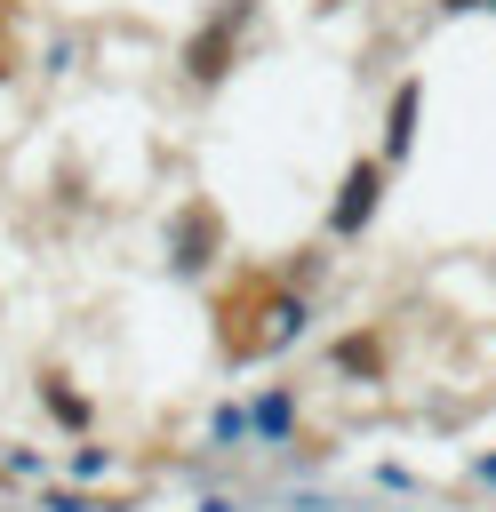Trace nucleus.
<instances>
[{"instance_id": "obj_1", "label": "nucleus", "mask_w": 496, "mask_h": 512, "mask_svg": "<svg viewBox=\"0 0 496 512\" xmlns=\"http://www.w3.org/2000/svg\"><path fill=\"white\" fill-rule=\"evenodd\" d=\"M240 16H248V8H224V16H216V24L200 32V40H192V56H184V64H192V80H200V88H208V80H224V64H232V32H240Z\"/></svg>"}, {"instance_id": "obj_2", "label": "nucleus", "mask_w": 496, "mask_h": 512, "mask_svg": "<svg viewBox=\"0 0 496 512\" xmlns=\"http://www.w3.org/2000/svg\"><path fill=\"white\" fill-rule=\"evenodd\" d=\"M376 184H384V168H376V160H360V168L344 176V200H336V232H360V224L376 216Z\"/></svg>"}, {"instance_id": "obj_3", "label": "nucleus", "mask_w": 496, "mask_h": 512, "mask_svg": "<svg viewBox=\"0 0 496 512\" xmlns=\"http://www.w3.org/2000/svg\"><path fill=\"white\" fill-rule=\"evenodd\" d=\"M448 8H472V0H448Z\"/></svg>"}]
</instances>
